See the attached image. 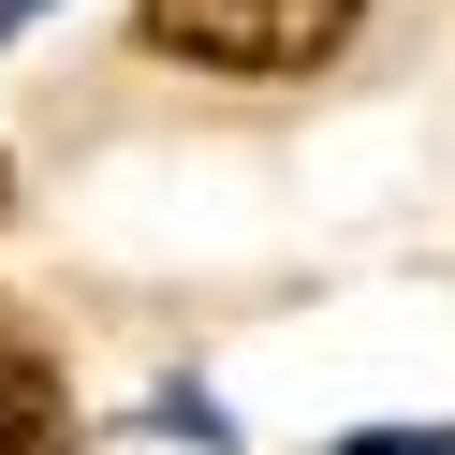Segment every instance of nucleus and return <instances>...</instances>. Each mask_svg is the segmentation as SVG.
<instances>
[{
  "label": "nucleus",
  "mask_w": 455,
  "mask_h": 455,
  "mask_svg": "<svg viewBox=\"0 0 455 455\" xmlns=\"http://www.w3.org/2000/svg\"><path fill=\"white\" fill-rule=\"evenodd\" d=\"M132 30L191 74H250V89H294V74L353 60L367 0H132Z\"/></svg>",
  "instance_id": "nucleus-1"
},
{
  "label": "nucleus",
  "mask_w": 455,
  "mask_h": 455,
  "mask_svg": "<svg viewBox=\"0 0 455 455\" xmlns=\"http://www.w3.org/2000/svg\"><path fill=\"white\" fill-rule=\"evenodd\" d=\"M0 455H74V396L30 338H0Z\"/></svg>",
  "instance_id": "nucleus-2"
},
{
  "label": "nucleus",
  "mask_w": 455,
  "mask_h": 455,
  "mask_svg": "<svg viewBox=\"0 0 455 455\" xmlns=\"http://www.w3.org/2000/svg\"><path fill=\"white\" fill-rule=\"evenodd\" d=\"M338 455H455V426H367V441H338Z\"/></svg>",
  "instance_id": "nucleus-3"
},
{
  "label": "nucleus",
  "mask_w": 455,
  "mask_h": 455,
  "mask_svg": "<svg viewBox=\"0 0 455 455\" xmlns=\"http://www.w3.org/2000/svg\"><path fill=\"white\" fill-rule=\"evenodd\" d=\"M0 191H15V177H0Z\"/></svg>",
  "instance_id": "nucleus-4"
}]
</instances>
